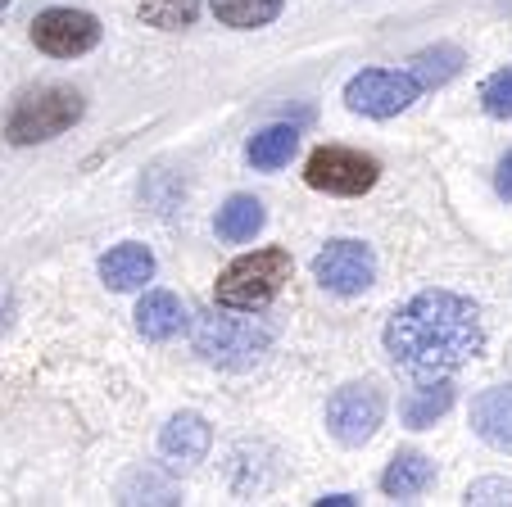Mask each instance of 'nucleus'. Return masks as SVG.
<instances>
[{
    "instance_id": "f257e3e1",
    "label": "nucleus",
    "mask_w": 512,
    "mask_h": 507,
    "mask_svg": "<svg viewBox=\"0 0 512 507\" xmlns=\"http://www.w3.org/2000/svg\"><path fill=\"white\" fill-rule=\"evenodd\" d=\"M381 340H386V354L399 372L417 376V381H435V376H449L472 358H481V308L454 290H422L404 308H395Z\"/></svg>"
},
{
    "instance_id": "f03ea898",
    "label": "nucleus",
    "mask_w": 512,
    "mask_h": 507,
    "mask_svg": "<svg viewBox=\"0 0 512 507\" xmlns=\"http://www.w3.org/2000/svg\"><path fill=\"white\" fill-rule=\"evenodd\" d=\"M191 345L204 363L227 367V372H250L272 349V326L263 322V317H250L245 308L213 304L195 317Z\"/></svg>"
},
{
    "instance_id": "7ed1b4c3",
    "label": "nucleus",
    "mask_w": 512,
    "mask_h": 507,
    "mask_svg": "<svg viewBox=\"0 0 512 507\" xmlns=\"http://www.w3.org/2000/svg\"><path fill=\"white\" fill-rule=\"evenodd\" d=\"M290 249L268 245V249H250L241 259H232L218 281H213V304L227 308H245V313H259L272 299L281 295V286L290 281Z\"/></svg>"
},
{
    "instance_id": "20e7f679",
    "label": "nucleus",
    "mask_w": 512,
    "mask_h": 507,
    "mask_svg": "<svg viewBox=\"0 0 512 507\" xmlns=\"http://www.w3.org/2000/svg\"><path fill=\"white\" fill-rule=\"evenodd\" d=\"M82 114H87V100L73 87H41L28 91V96L14 105L10 123H5V136L10 145H41L64 136L68 127H78Z\"/></svg>"
},
{
    "instance_id": "39448f33",
    "label": "nucleus",
    "mask_w": 512,
    "mask_h": 507,
    "mask_svg": "<svg viewBox=\"0 0 512 507\" xmlns=\"http://www.w3.org/2000/svg\"><path fill=\"white\" fill-rule=\"evenodd\" d=\"M304 182L313 191L354 200V195H368L381 182V163L363 150H349V145H318L304 163Z\"/></svg>"
},
{
    "instance_id": "423d86ee",
    "label": "nucleus",
    "mask_w": 512,
    "mask_h": 507,
    "mask_svg": "<svg viewBox=\"0 0 512 507\" xmlns=\"http://www.w3.org/2000/svg\"><path fill=\"white\" fill-rule=\"evenodd\" d=\"M386 421V394L372 381H349L327 399V431L345 449H363Z\"/></svg>"
},
{
    "instance_id": "0eeeda50",
    "label": "nucleus",
    "mask_w": 512,
    "mask_h": 507,
    "mask_svg": "<svg viewBox=\"0 0 512 507\" xmlns=\"http://www.w3.org/2000/svg\"><path fill=\"white\" fill-rule=\"evenodd\" d=\"M417 96L422 87L413 82V73H399V68H363L345 82V105L363 118H395Z\"/></svg>"
},
{
    "instance_id": "6e6552de",
    "label": "nucleus",
    "mask_w": 512,
    "mask_h": 507,
    "mask_svg": "<svg viewBox=\"0 0 512 507\" xmlns=\"http://www.w3.org/2000/svg\"><path fill=\"white\" fill-rule=\"evenodd\" d=\"M100 37H105V28L87 10H64L59 5V10H41L32 19V46L50 59H78L87 50H96Z\"/></svg>"
},
{
    "instance_id": "1a4fd4ad",
    "label": "nucleus",
    "mask_w": 512,
    "mask_h": 507,
    "mask_svg": "<svg viewBox=\"0 0 512 507\" xmlns=\"http://www.w3.org/2000/svg\"><path fill=\"white\" fill-rule=\"evenodd\" d=\"M313 281L331 295H363L377 281V254L363 240H331L313 259Z\"/></svg>"
},
{
    "instance_id": "9d476101",
    "label": "nucleus",
    "mask_w": 512,
    "mask_h": 507,
    "mask_svg": "<svg viewBox=\"0 0 512 507\" xmlns=\"http://www.w3.org/2000/svg\"><path fill=\"white\" fill-rule=\"evenodd\" d=\"M472 431L490 449L512 453V385H490L472 399Z\"/></svg>"
},
{
    "instance_id": "9b49d317",
    "label": "nucleus",
    "mask_w": 512,
    "mask_h": 507,
    "mask_svg": "<svg viewBox=\"0 0 512 507\" xmlns=\"http://www.w3.org/2000/svg\"><path fill=\"white\" fill-rule=\"evenodd\" d=\"M209 444H213V431H209V421H204L200 412H177V417H168L164 435H159V453H164L168 462H177V467H195V462H204Z\"/></svg>"
},
{
    "instance_id": "f8f14e48",
    "label": "nucleus",
    "mask_w": 512,
    "mask_h": 507,
    "mask_svg": "<svg viewBox=\"0 0 512 507\" xmlns=\"http://www.w3.org/2000/svg\"><path fill=\"white\" fill-rule=\"evenodd\" d=\"M100 281L109 290H141L145 281H155V254L141 240H123L100 259Z\"/></svg>"
},
{
    "instance_id": "ddd939ff",
    "label": "nucleus",
    "mask_w": 512,
    "mask_h": 507,
    "mask_svg": "<svg viewBox=\"0 0 512 507\" xmlns=\"http://www.w3.org/2000/svg\"><path fill=\"white\" fill-rule=\"evenodd\" d=\"M186 322V308L173 290H145L141 304H136V331L145 340H173Z\"/></svg>"
},
{
    "instance_id": "4468645a",
    "label": "nucleus",
    "mask_w": 512,
    "mask_h": 507,
    "mask_svg": "<svg viewBox=\"0 0 512 507\" xmlns=\"http://www.w3.org/2000/svg\"><path fill=\"white\" fill-rule=\"evenodd\" d=\"M435 485V462L426 458V453H413V449H404V453H395V462L386 467V476H381V489H386L390 498H417V494H426V489Z\"/></svg>"
},
{
    "instance_id": "2eb2a0df",
    "label": "nucleus",
    "mask_w": 512,
    "mask_h": 507,
    "mask_svg": "<svg viewBox=\"0 0 512 507\" xmlns=\"http://www.w3.org/2000/svg\"><path fill=\"white\" fill-rule=\"evenodd\" d=\"M295 150H300V132L286 123H272V127H263V132L250 136L245 159H250L259 173H277V168H286V163L295 159Z\"/></svg>"
},
{
    "instance_id": "dca6fc26",
    "label": "nucleus",
    "mask_w": 512,
    "mask_h": 507,
    "mask_svg": "<svg viewBox=\"0 0 512 507\" xmlns=\"http://www.w3.org/2000/svg\"><path fill=\"white\" fill-rule=\"evenodd\" d=\"M467 64L463 46H454V41H440V46H426L413 55V64H408V73H413V82L422 91H435V87H445L449 77H458Z\"/></svg>"
},
{
    "instance_id": "f3484780",
    "label": "nucleus",
    "mask_w": 512,
    "mask_h": 507,
    "mask_svg": "<svg viewBox=\"0 0 512 507\" xmlns=\"http://www.w3.org/2000/svg\"><path fill=\"white\" fill-rule=\"evenodd\" d=\"M263 222H268V213H263V200H254V195H232V200L218 209V236L232 240V245H245V240H254L263 231Z\"/></svg>"
},
{
    "instance_id": "a211bd4d",
    "label": "nucleus",
    "mask_w": 512,
    "mask_h": 507,
    "mask_svg": "<svg viewBox=\"0 0 512 507\" xmlns=\"http://www.w3.org/2000/svg\"><path fill=\"white\" fill-rule=\"evenodd\" d=\"M449 408H454V385H449V376H435L422 390H413V399L404 403V426L426 431V426H435Z\"/></svg>"
},
{
    "instance_id": "6ab92c4d",
    "label": "nucleus",
    "mask_w": 512,
    "mask_h": 507,
    "mask_svg": "<svg viewBox=\"0 0 512 507\" xmlns=\"http://www.w3.org/2000/svg\"><path fill=\"white\" fill-rule=\"evenodd\" d=\"M286 0H209L213 19L223 28H236V32H254V28H268L272 19L281 14Z\"/></svg>"
},
{
    "instance_id": "aec40b11",
    "label": "nucleus",
    "mask_w": 512,
    "mask_h": 507,
    "mask_svg": "<svg viewBox=\"0 0 512 507\" xmlns=\"http://www.w3.org/2000/svg\"><path fill=\"white\" fill-rule=\"evenodd\" d=\"M136 19L159 32H182L200 19V0H141V5H136Z\"/></svg>"
},
{
    "instance_id": "412c9836",
    "label": "nucleus",
    "mask_w": 512,
    "mask_h": 507,
    "mask_svg": "<svg viewBox=\"0 0 512 507\" xmlns=\"http://www.w3.org/2000/svg\"><path fill=\"white\" fill-rule=\"evenodd\" d=\"M481 105L490 118H512V68H499L481 82Z\"/></svg>"
},
{
    "instance_id": "4be33fe9",
    "label": "nucleus",
    "mask_w": 512,
    "mask_h": 507,
    "mask_svg": "<svg viewBox=\"0 0 512 507\" xmlns=\"http://www.w3.org/2000/svg\"><path fill=\"white\" fill-rule=\"evenodd\" d=\"M463 503H476V507H485V503H512V480H499V476L472 480V485H467V494H463Z\"/></svg>"
},
{
    "instance_id": "5701e85b",
    "label": "nucleus",
    "mask_w": 512,
    "mask_h": 507,
    "mask_svg": "<svg viewBox=\"0 0 512 507\" xmlns=\"http://www.w3.org/2000/svg\"><path fill=\"white\" fill-rule=\"evenodd\" d=\"M494 191H499V200L512 204V150L499 159V168H494Z\"/></svg>"
},
{
    "instance_id": "b1692460",
    "label": "nucleus",
    "mask_w": 512,
    "mask_h": 507,
    "mask_svg": "<svg viewBox=\"0 0 512 507\" xmlns=\"http://www.w3.org/2000/svg\"><path fill=\"white\" fill-rule=\"evenodd\" d=\"M318 503H331V507H345V503H358L354 494H327V498H318Z\"/></svg>"
},
{
    "instance_id": "393cba45",
    "label": "nucleus",
    "mask_w": 512,
    "mask_h": 507,
    "mask_svg": "<svg viewBox=\"0 0 512 507\" xmlns=\"http://www.w3.org/2000/svg\"><path fill=\"white\" fill-rule=\"evenodd\" d=\"M10 5H14V0H0V19H5V14H10Z\"/></svg>"
}]
</instances>
